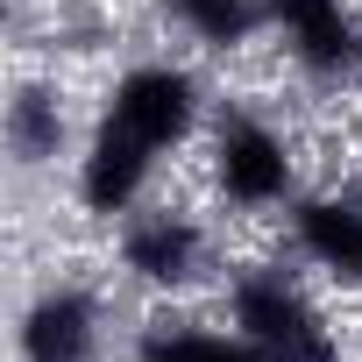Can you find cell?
Returning <instances> with one entry per match:
<instances>
[{"mask_svg": "<svg viewBox=\"0 0 362 362\" xmlns=\"http://www.w3.org/2000/svg\"><path fill=\"white\" fill-rule=\"evenodd\" d=\"M228 313L270 362H341V334L284 270H242L228 284Z\"/></svg>", "mask_w": 362, "mask_h": 362, "instance_id": "1", "label": "cell"}, {"mask_svg": "<svg viewBox=\"0 0 362 362\" xmlns=\"http://www.w3.org/2000/svg\"><path fill=\"white\" fill-rule=\"evenodd\" d=\"M192 121H199V78L185 64H135L114 86V100L100 114V135H114V142H128L135 156L156 163L163 149H177L192 135Z\"/></svg>", "mask_w": 362, "mask_h": 362, "instance_id": "2", "label": "cell"}, {"mask_svg": "<svg viewBox=\"0 0 362 362\" xmlns=\"http://www.w3.org/2000/svg\"><path fill=\"white\" fill-rule=\"evenodd\" d=\"M214 185H221V199H235L242 214L277 206V199L291 192V142H284L263 114H249V107L221 114V135H214Z\"/></svg>", "mask_w": 362, "mask_h": 362, "instance_id": "3", "label": "cell"}, {"mask_svg": "<svg viewBox=\"0 0 362 362\" xmlns=\"http://www.w3.org/2000/svg\"><path fill=\"white\" fill-rule=\"evenodd\" d=\"M121 263H128V277L177 291V284L199 277V263H206V235H199L192 214L149 206V214H128V228H121Z\"/></svg>", "mask_w": 362, "mask_h": 362, "instance_id": "4", "label": "cell"}, {"mask_svg": "<svg viewBox=\"0 0 362 362\" xmlns=\"http://www.w3.org/2000/svg\"><path fill=\"white\" fill-rule=\"evenodd\" d=\"M100 355V298L78 284H50L22 313V362H93Z\"/></svg>", "mask_w": 362, "mask_h": 362, "instance_id": "5", "label": "cell"}, {"mask_svg": "<svg viewBox=\"0 0 362 362\" xmlns=\"http://www.w3.org/2000/svg\"><path fill=\"white\" fill-rule=\"evenodd\" d=\"M270 22L284 29V50L313 78H334V71L362 64V29L341 15V0H270Z\"/></svg>", "mask_w": 362, "mask_h": 362, "instance_id": "6", "label": "cell"}, {"mask_svg": "<svg viewBox=\"0 0 362 362\" xmlns=\"http://www.w3.org/2000/svg\"><path fill=\"white\" fill-rule=\"evenodd\" d=\"M291 235H298V256L341 284H362V199L355 192H320V199H298L291 214Z\"/></svg>", "mask_w": 362, "mask_h": 362, "instance_id": "7", "label": "cell"}, {"mask_svg": "<svg viewBox=\"0 0 362 362\" xmlns=\"http://www.w3.org/2000/svg\"><path fill=\"white\" fill-rule=\"evenodd\" d=\"M135 362H270L249 334H221V327H192V320H156L135 341Z\"/></svg>", "mask_w": 362, "mask_h": 362, "instance_id": "8", "label": "cell"}, {"mask_svg": "<svg viewBox=\"0 0 362 362\" xmlns=\"http://www.w3.org/2000/svg\"><path fill=\"white\" fill-rule=\"evenodd\" d=\"M163 8H170L177 29H185L192 43H206V50H235V43H249L270 22V0H163Z\"/></svg>", "mask_w": 362, "mask_h": 362, "instance_id": "9", "label": "cell"}, {"mask_svg": "<svg viewBox=\"0 0 362 362\" xmlns=\"http://www.w3.org/2000/svg\"><path fill=\"white\" fill-rule=\"evenodd\" d=\"M8 149H15L22 170H43V163L64 149V107H57V93L22 86V93L8 100Z\"/></svg>", "mask_w": 362, "mask_h": 362, "instance_id": "10", "label": "cell"}]
</instances>
